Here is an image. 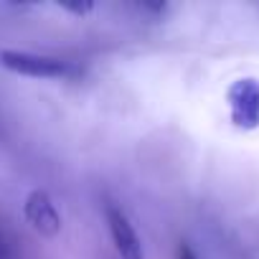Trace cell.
Returning <instances> with one entry per match:
<instances>
[{
    "label": "cell",
    "mask_w": 259,
    "mask_h": 259,
    "mask_svg": "<svg viewBox=\"0 0 259 259\" xmlns=\"http://www.w3.org/2000/svg\"><path fill=\"white\" fill-rule=\"evenodd\" d=\"M8 256V246H6V241L0 239V259H6Z\"/></svg>",
    "instance_id": "obj_8"
},
{
    "label": "cell",
    "mask_w": 259,
    "mask_h": 259,
    "mask_svg": "<svg viewBox=\"0 0 259 259\" xmlns=\"http://www.w3.org/2000/svg\"><path fill=\"white\" fill-rule=\"evenodd\" d=\"M0 66L18 76L31 79H76L84 74V66L69 59L33 54V51H18V49H3L0 51Z\"/></svg>",
    "instance_id": "obj_1"
},
{
    "label": "cell",
    "mask_w": 259,
    "mask_h": 259,
    "mask_svg": "<svg viewBox=\"0 0 259 259\" xmlns=\"http://www.w3.org/2000/svg\"><path fill=\"white\" fill-rule=\"evenodd\" d=\"M176 259H198V254L193 251V246H191V244L181 241V244H178V254H176Z\"/></svg>",
    "instance_id": "obj_6"
},
{
    "label": "cell",
    "mask_w": 259,
    "mask_h": 259,
    "mask_svg": "<svg viewBox=\"0 0 259 259\" xmlns=\"http://www.w3.org/2000/svg\"><path fill=\"white\" fill-rule=\"evenodd\" d=\"M107 224H109V234H112L119 259H145L143 241H140L133 221L127 219V213L119 206H114V203L107 206Z\"/></svg>",
    "instance_id": "obj_4"
},
{
    "label": "cell",
    "mask_w": 259,
    "mask_h": 259,
    "mask_svg": "<svg viewBox=\"0 0 259 259\" xmlns=\"http://www.w3.org/2000/svg\"><path fill=\"white\" fill-rule=\"evenodd\" d=\"M226 99L234 127L239 130L259 127V79H236L229 87Z\"/></svg>",
    "instance_id": "obj_2"
},
{
    "label": "cell",
    "mask_w": 259,
    "mask_h": 259,
    "mask_svg": "<svg viewBox=\"0 0 259 259\" xmlns=\"http://www.w3.org/2000/svg\"><path fill=\"white\" fill-rule=\"evenodd\" d=\"M140 11H148V13L160 16V13H165V11H168V6H165V3H140Z\"/></svg>",
    "instance_id": "obj_7"
},
{
    "label": "cell",
    "mask_w": 259,
    "mask_h": 259,
    "mask_svg": "<svg viewBox=\"0 0 259 259\" xmlns=\"http://www.w3.org/2000/svg\"><path fill=\"white\" fill-rule=\"evenodd\" d=\"M59 8L66 11V13H74V16H87V13L94 11V3H64Z\"/></svg>",
    "instance_id": "obj_5"
},
{
    "label": "cell",
    "mask_w": 259,
    "mask_h": 259,
    "mask_svg": "<svg viewBox=\"0 0 259 259\" xmlns=\"http://www.w3.org/2000/svg\"><path fill=\"white\" fill-rule=\"evenodd\" d=\"M23 216L26 221L41 234V236H56L61 231V216L56 211V203L51 201L49 191L44 188H33L28 196H26V203H23Z\"/></svg>",
    "instance_id": "obj_3"
}]
</instances>
